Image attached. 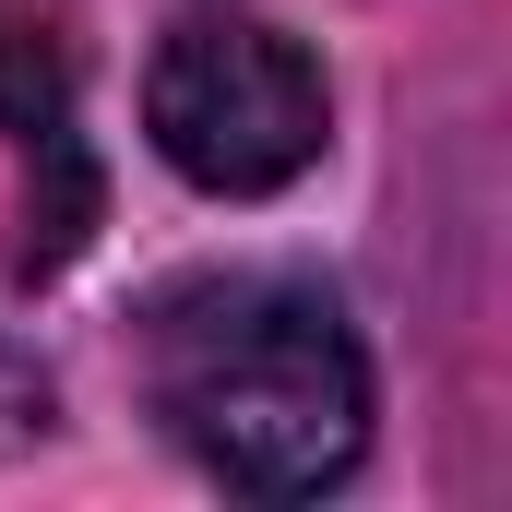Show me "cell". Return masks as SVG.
<instances>
[{"label":"cell","instance_id":"1","mask_svg":"<svg viewBox=\"0 0 512 512\" xmlns=\"http://www.w3.org/2000/svg\"><path fill=\"white\" fill-rule=\"evenodd\" d=\"M167 441L239 501H322L370 453V358L310 274H191L143 322Z\"/></svg>","mask_w":512,"mask_h":512},{"label":"cell","instance_id":"2","mask_svg":"<svg viewBox=\"0 0 512 512\" xmlns=\"http://www.w3.org/2000/svg\"><path fill=\"white\" fill-rule=\"evenodd\" d=\"M143 131H155V155L191 179V191H227V203H251V191H286L310 155H322V60L298 48V36H274V24H239V12H203V24H179L167 48H155V72H143Z\"/></svg>","mask_w":512,"mask_h":512},{"label":"cell","instance_id":"3","mask_svg":"<svg viewBox=\"0 0 512 512\" xmlns=\"http://www.w3.org/2000/svg\"><path fill=\"white\" fill-rule=\"evenodd\" d=\"M84 36V0H0V131H60L72 120V48Z\"/></svg>","mask_w":512,"mask_h":512},{"label":"cell","instance_id":"4","mask_svg":"<svg viewBox=\"0 0 512 512\" xmlns=\"http://www.w3.org/2000/svg\"><path fill=\"white\" fill-rule=\"evenodd\" d=\"M36 429H48V370H36V358L0 334V453H24Z\"/></svg>","mask_w":512,"mask_h":512}]
</instances>
